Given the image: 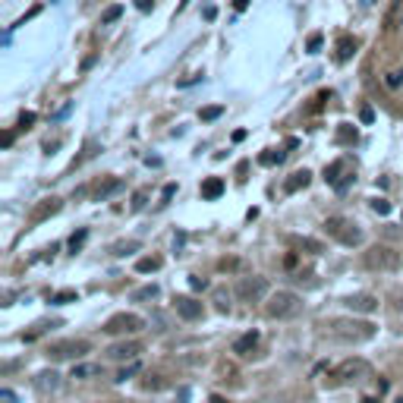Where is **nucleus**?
I'll list each match as a JSON object with an SVG mask.
<instances>
[{
	"instance_id": "nucleus-1",
	"label": "nucleus",
	"mask_w": 403,
	"mask_h": 403,
	"mask_svg": "<svg viewBox=\"0 0 403 403\" xmlns=\"http://www.w3.org/2000/svg\"><path fill=\"white\" fill-rule=\"evenodd\" d=\"M325 328L334 340H343V343H362V340H369V337H375V325L356 321V318H328Z\"/></svg>"
},
{
	"instance_id": "nucleus-4",
	"label": "nucleus",
	"mask_w": 403,
	"mask_h": 403,
	"mask_svg": "<svg viewBox=\"0 0 403 403\" xmlns=\"http://www.w3.org/2000/svg\"><path fill=\"white\" fill-rule=\"evenodd\" d=\"M325 230L343 246H359L362 243V227H359L356 221H350V217H328Z\"/></svg>"
},
{
	"instance_id": "nucleus-12",
	"label": "nucleus",
	"mask_w": 403,
	"mask_h": 403,
	"mask_svg": "<svg viewBox=\"0 0 403 403\" xmlns=\"http://www.w3.org/2000/svg\"><path fill=\"white\" fill-rule=\"evenodd\" d=\"M139 353H142V343L139 340H123V343H114V347L107 350L111 359H136Z\"/></svg>"
},
{
	"instance_id": "nucleus-3",
	"label": "nucleus",
	"mask_w": 403,
	"mask_h": 403,
	"mask_svg": "<svg viewBox=\"0 0 403 403\" xmlns=\"http://www.w3.org/2000/svg\"><path fill=\"white\" fill-rule=\"evenodd\" d=\"M299 309H303V299H299L296 293H290V290H277L265 306L268 318H296Z\"/></svg>"
},
{
	"instance_id": "nucleus-34",
	"label": "nucleus",
	"mask_w": 403,
	"mask_h": 403,
	"mask_svg": "<svg viewBox=\"0 0 403 403\" xmlns=\"http://www.w3.org/2000/svg\"><path fill=\"white\" fill-rule=\"evenodd\" d=\"M372 208H375L378 215H387V211H391V205H387L385 199H375V202H372Z\"/></svg>"
},
{
	"instance_id": "nucleus-35",
	"label": "nucleus",
	"mask_w": 403,
	"mask_h": 403,
	"mask_svg": "<svg viewBox=\"0 0 403 403\" xmlns=\"http://www.w3.org/2000/svg\"><path fill=\"white\" fill-rule=\"evenodd\" d=\"M82 243H85V230H79V233H76V237H72V240H70V246H72V252H76V249H79V246H82Z\"/></svg>"
},
{
	"instance_id": "nucleus-13",
	"label": "nucleus",
	"mask_w": 403,
	"mask_h": 403,
	"mask_svg": "<svg viewBox=\"0 0 403 403\" xmlns=\"http://www.w3.org/2000/svg\"><path fill=\"white\" fill-rule=\"evenodd\" d=\"M35 391H41V394L60 391V375H57L54 369H50V372H38V375H35Z\"/></svg>"
},
{
	"instance_id": "nucleus-22",
	"label": "nucleus",
	"mask_w": 403,
	"mask_h": 403,
	"mask_svg": "<svg viewBox=\"0 0 403 403\" xmlns=\"http://www.w3.org/2000/svg\"><path fill=\"white\" fill-rule=\"evenodd\" d=\"M281 161H284V151H274V149L259 155V164H265V167H274V164H281Z\"/></svg>"
},
{
	"instance_id": "nucleus-16",
	"label": "nucleus",
	"mask_w": 403,
	"mask_h": 403,
	"mask_svg": "<svg viewBox=\"0 0 403 403\" xmlns=\"http://www.w3.org/2000/svg\"><path fill=\"white\" fill-rule=\"evenodd\" d=\"M255 347H259V334L249 331V334H243L237 343H233V353H237V356H252Z\"/></svg>"
},
{
	"instance_id": "nucleus-28",
	"label": "nucleus",
	"mask_w": 403,
	"mask_h": 403,
	"mask_svg": "<svg viewBox=\"0 0 403 403\" xmlns=\"http://www.w3.org/2000/svg\"><path fill=\"white\" fill-rule=\"evenodd\" d=\"M155 296H158V287H155V284H151V287H142V290H136V293H133L136 303H139V299H155Z\"/></svg>"
},
{
	"instance_id": "nucleus-41",
	"label": "nucleus",
	"mask_w": 403,
	"mask_h": 403,
	"mask_svg": "<svg viewBox=\"0 0 403 403\" xmlns=\"http://www.w3.org/2000/svg\"><path fill=\"white\" fill-rule=\"evenodd\" d=\"M372 117H375V114H372V107H362V120L372 123Z\"/></svg>"
},
{
	"instance_id": "nucleus-2",
	"label": "nucleus",
	"mask_w": 403,
	"mask_h": 403,
	"mask_svg": "<svg viewBox=\"0 0 403 403\" xmlns=\"http://www.w3.org/2000/svg\"><path fill=\"white\" fill-rule=\"evenodd\" d=\"M365 378H372V365L365 362V359H347V362H340L331 372L328 385L340 387V385H356V381H365Z\"/></svg>"
},
{
	"instance_id": "nucleus-15",
	"label": "nucleus",
	"mask_w": 403,
	"mask_h": 403,
	"mask_svg": "<svg viewBox=\"0 0 403 403\" xmlns=\"http://www.w3.org/2000/svg\"><path fill=\"white\" fill-rule=\"evenodd\" d=\"M120 189H123V183H120V180H117V177H107V180H101L98 186H95V199L104 202V199H111L114 193H120Z\"/></svg>"
},
{
	"instance_id": "nucleus-5",
	"label": "nucleus",
	"mask_w": 403,
	"mask_h": 403,
	"mask_svg": "<svg viewBox=\"0 0 403 403\" xmlns=\"http://www.w3.org/2000/svg\"><path fill=\"white\" fill-rule=\"evenodd\" d=\"M362 262H365V268H372V271H397L400 268V252L391 246H372Z\"/></svg>"
},
{
	"instance_id": "nucleus-14",
	"label": "nucleus",
	"mask_w": 403,
	"mask_h": 403,
	"mask_svg": "<svg viewBox=\"0 0 403 403\" xmlns=\"http://www.w3.org/2000/svg\"><path fill=\"white\" fill-rule=\"evenodd\" d=\"M347 306L353 312H375L378 309V299L369 296V293H356V296H347Z\"/></svg>"
},
{
	"instance_id": "nucleus-8",
	"label": "nucleus",
	"mask_w": 403,
	"mask_h": 403,
	"mask_svg": "<svg viewBox=\"0 0 403 403\" xmlns=\"http://www.w3.org/2000/svg\"><path fill=\"white\" fill-rule=\"evenodd\" d=\"M145 328V321L139 318V315L133 312H120V315H114V318H107V325H104V334H136V331H142Z\"/></svg>"
},
{
	"instance_id": "nucleus-33",
	"label": "nucleus",
	"mask_w": 403,
	"mask_h": 403,
	"mask_svg": "<svg viewBox=\"0 0 403 403\" xmlns=\"http://www.w3.org/2000/svg\"><path fill=\"white\" fill-rule=\"evenodd\" d=\"M32 123H35V114H32V111H26L23 117H19V129H28Z\"/></svg>"
},
{
	"instance_id": "nucleus-23",
	"label": "nucleus",
	"mask_w": 403,
	"mask_h": 403,
	"mask_svg": "<svg viewBox=\"0 0 403 403\" xmlns=\"http://www.w3.org/2000/svg\"><path fill=\"white\" fill-rule=\"evenodd\" d=\"M123 16V6L117 4V6H107L104 13H101V26H111V23H117V19Z\"/></svg>"
},
{
	"instance_id": "nucleus-18",
	"label": "nucleus",
	"mask_w": 403,
	"mask_h": 403,
	"mask_svg": "<svg viewBox=\"0 0 403 403\" xmlns=\"http://www.w3.org/2000/svg\"><path fill=\"white\" fill-rule=\"evenodd\" d=\"M224 193V180H217V177H208L202 183V199H208V202H215L217 195Z\"/></svg>"
},
{
	"instance_id": "nucleus-19",
	"label": "nucleus",
	"mask_w": 403,
	"mask_h": 403,
	"mask_svg": "<svg viewBox=\"0 0 403 403\" xmlns=\"http://www.w3.org/2000/svg\"><path fill=\"white\" fill-rule=\"evenodd\" d=\"M356 48H359V41H356V38H350V35H347V38L337 41V54H334V57L343 63V60H350V57L356 54Z\"/></svg>"
},
{
	"instance_id": "nucleus-7",
	"label": "nucleus",
	"mask_w": 403,
	"mask_h": 403,
	"mask_svg": "<svg viewBox=\"0 0 403 403\" xmlns=\"http://www.w3.org/2000/svg\"><path fill=\"white\" fill-rule=\"evenodd\" d=\"M325 180L331 183V186L337 189V193H343V189L350 186V183L356 180V171H353V164H350V161H334V164H328L325 167Z\"/></svg>"
},
{
	"instance_id": "nucleus-17",
	"label": "nucleus",
	"mask_w": 403,
	"mask_h": 403,
	"mask_svg": "<svg viewBox=\"0 0 403 403\" xmlns=\"http://www.w3.org/2000/svg\"><path fill=\"white\" fill-rule=\"evenodd\" d=\"M309 180H312V173L303 167V171L290 173L287 183H284V189H287V193H299V189H306V186H309Z\"/></svg>"
},
{
	"instance_id": "nucleus-24",
	"label": "nucleus",
	"mask_w": 403,
	"mask_h": 403,
	"mask_svg": "<svg viewBox=\"0 0 403 403\" xmlns=\"http://www.w3.org/2000/svg\"><path fill=\"white\" fill-rule=\"evenodd\" d=\"M385 85H387V89H400V85H403V70L397 67V70H387L385 72Z\"/></svg>"
},
{
	"instance_id": "nucleus-10",
	"label": "nucleus",
	"mask_w": 403,
	"mask_h": 403,
	"mask_svg": "<svg viewBox=\"0 0 403 403\" xmlns=\"http://www.w3.org/2000/svg\"><path fill=\"white\" fill-rule=\"evenodd\" d=\"M173 309H177L180 318H186V321H199L205 309H202V303L199 299H193V296H177L173 299Z\"/></svg>"
},
{
	"instance_id": "nucleus-29",
	"label": "nucleus",
	"mask_w": 403,
	"mask_h": 403,
	"mask_svg": "<svg viewBox=\"0 0 403 403\" xmlns=\"http://www.w3.org/2000/svg\"><path fill=\"white\" fill-rule=\"evenodd\" d=\"M215 303H217V309H221V312H227V309H230V293H227V290H217V293H215Z\"/></svg>"
},
{
	"instance_id": "nucleus-26",
	"label": "nucleus",
	"mask_w": 403,
	"mask_h": 403,
	"mask_svg": "<svg viewBox=\"0 0 403 403\" xmlns=\"http://www.w3.org/2000/svg\"><path fill=\"white\" fill-rule=\"evenodd\" d=\"M161 268V259H155V255H151V259H139L136 262V271H142V274H149V271H158Z\"/></svg>"
},
{
	"instance_id": "nucleus-11",
	"label": "nucleus",
	"mask_w": 403,
	"mask_h": 403,
	"mask_svg": "<svg viewBox=\"0 0 403 403\" xmlns=\"http://www.w3.org/2000/svg\"><path fill=\"white\" fill-rule=\"evenodd\" d=\"M60 208H63V202L57 199V195H50V199H41V202L32 208V217H28V221H32V224H41V221H48L50 215H57Z\"/></svg>"
},
{
	"instance_id": "nucleus-39",
	"label": "nucleus",
	"mask_w": 403,
	"mask_h": 403,
	"mask_svg": "<svg viewBox=\"0 0 403 403\" xmlns=\"http://www.w3.org/2000/svg\"><path fill=\"white\" fill-rule=\"evenodd\" d=\"M189 284H193L195 290H202L205 287V277H189Z\"/></svg>"
},
{
	"instance_id": "nucleus-31",
	"label": "nucleus",
	"mask_w": 403,
	"mask_h": 403,
	"mask_svg": "<svg viewBox=\"0 0 403 403\" xmlns=\"http://www.w3.org/2000/svg\"><path fill=\"white\" fill-rule=\"evenodd\" d=\"M224 114V107H205V111H202V120H217V117H221Z\"/></svg>"
},
{
	"instance_id": "nucleus-25",
	"label": "nucleus",
	"mask_w": 403,
	"mask_h": 403,
	"mask_svg": "<svg viewBox=\"0 0 403 403\" xmlns=\"http://www.w3.org/2000/svg\"><path fill=\"white\" fill-rule=\"evenodd\" d=\"M92 375H101V365H76L72 369V378H92Z\"/></svg>"
},
{
	"instance_id": "nucleus-6",
	"label": "nucleus",
	"mask_w": 403,
	"mask_h": 403,
	"mask_svg": "<svg viewBox=\"0 0 403 403\" xmlns=\"http://www.w3.org/2000/svg\"><path fill=\"white\" fill-rule=\"evenodd\" d=\"M89 350V340H54L45 356L54 359V362H63V359H82Z\"/></svg>"
},
{
	"instance_id": "nucleus-36",
	"label": "nucleus",
	"mask_w": 403,
	"mask_h": 403,
	"mask_svg": "<svg viewBox=\"0 0 403 403\" xmlns=\"http://www.w3.org/2000/svg\"><path fill=\"white\" fill-rule=\"evenodd\" d=\"M72 299H76V293H57V296H54V303H72Z\"/></svg>"
},
{
	"instance_id": "nucleus-37",
	"label": "nucleus",
	"mask_w": 403,
	"mask_h": 403,
	"mask_svg": "<svg viewBox=\"0 0 403 403\" xmlns=\"http://www.w3.org/2000/svg\"><path fill=\"white\" fill-rule=\"evenodd\" d=\"M136 6H139V10H142V13H149L151 6H155V0H136Z\"/></svg>"
},
{
	"instance_id": "nucleus-40",
	"label": "nucleus",
	"mask_w": 403,
	"mask_h": 403,
	"mask_svg": "<svg viewBox=\"0 0 403 403\" xmlns=\"http://www.w3.org/2000/svg\"><path fill=\"white\" fill-rule=\"evenodd\" d=\"M0 400H4V403H13L16 397H13V391H0Z\"/></svg>"
},
{
	"instance_id": "nucleus-43",
	"label": "nucleus",
	"mask_w": 403,
	"mask_h": 403,
	"mask_svg": "<svg viewBox=\"0 0 403 403\" xmlns=\"http://www.w3.org/2000/svg\"><path fill=\"white\" fill-rule=\"evenodd\" d=\"M211 403H227L224 397H217V394H215V397H211Z\"/></svg>"
},
{
	"instance_id": "nucleus-32",
	"label": "nucleus",
	"mask_w": 403,
	"mask_h": 403,
	"mask_svg": "<svg viewBox=\"0 0 403 403\" xmlns=\"http://www.w3.org/2000/svg\"><path fill=\"white\" fill-rule=\"evenodd\" d=\"M145 199H149V189H139L136 199H133V208H136V211H139V208H145Z\"/></svg>"
},
{
	"instance_id": "nucleus-44",
	"label": "nucleus",
	"mask_w": 403,
	"mask_h": 403,
	"mask_svg": "<svg viewBox=\"0 0 403 403\" xmlns=\"http://www.w3.org/2000/svg\"><path fill=\"white\" fill-rule=\"evenodd\" d=\"M397 309H400V312H403V299H400V303H397Z\"/></svg>"
},
{
	"instance_id": "nucleus-42",
	"label": "nucleus",
	"mask_w": 403,
	"mask_h": 403,
	"mask_svg": "<svg viewBox=\"0 0 403 403\" xmlns=\"http://www.w3.org/2000/svg\"><path fill=\"white\" fill-rule=\"evenodd\" d=\"M233 6H237V10H246V6H249V0H233Z\"/></svg>"
},
{
	"instance_id": "nucleus-30",
	"label": "nucleus",
	"mask_w": 403,
	"mask_h": 403,
	"mask_svg": "<svg viewBox=\"0 0 403 403\" xmlns=\"http://www.w3.org/2000/svg\"><path fill=\"white\" fill-rule=\"evenodd\" d=\"M142 387H149V391H158V387H164V381H161V375H149L142 381Z\"/></svg>"
},
{
	"instance_id": "nucleus-21",
	"label": "nucleus",
	"mask_w": 403,
	"mask_h": 403,
	"mask_svg": "<svg viewBox=\"0 0 403 403\" xmlns=\"http://www.w3.org/2000/svg\"><path fill=\"white\" fill-rule=\"evenodd\" d=\"M290 243L296 246V249H306V252H312V255L321 252V243H315V240H306V237H293Z\"/></svg>"
},
{
	"instance_id": "nucleus-27",
	"label": "nucleus",
	"mask_w": 403,
	"mask_h": 403,
	"mask_svg": "<svg viewBox=\"0 0 403 403\" xmlns=\"http://www.w3.org/2000/svg\"><path fill=\"white\" fill-rule=\"evenodd\" d=\"M136 249H139V240H127V243L114 246V255H129V252H136Z\"/></svg>"
},
{
	"instance_id": "nucleus-38",
	"label": "nucleus",
	"mask_w": 403,
	"mask_h": 403,
	"mask_svg": "<svg viewBox=\"0 0 403 403\" xmlns=\"http://www.w3.org/2000/svg\"><path fill=\"white\" fill-rule=\"evenodd\" d=\"M321 48V35H312L309 38V50H318Z\"/></svg>"
},
{
	"instance_id": "nucleus-20",
	"label": "nucleus",
	"mask_w": 403,
	"mask_h": 403,
	"mask_svg": "<svg viewBox=\"0 0 403 403\" xmlns=\"http://www.w3.org/2000/svg\"><path fill=\"white\" fill-rule=\"evenodd\" d=\"M356 129L353 127H350V123H343V127L340 129H337V142H340V145H356Z\"/></svg>"
},
{
	"instance_id": "nucleus-9",
	"label": "nucleus",
	"mask_w": 403,
	"mask_h": 403,
	"mask_svg": "<svg viewBox=\"0 0 403 403\" xmlns=\"http://www.w3.org/2000/svg\"><path fill=\"white\" fill-rule=\"evenodd\" d=\"M265 293H268L265 277H240L237 296L243 299V303H259V299H265Z\"/></svg>"
}]
</instances>
